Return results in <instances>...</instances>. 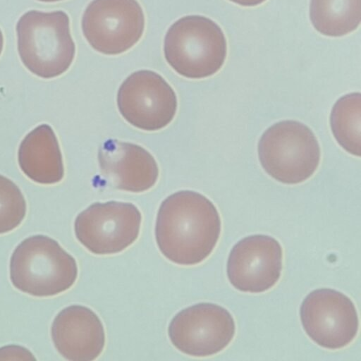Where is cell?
Segmentation results:
<instances>
[{
    "mask_svg": "<svg viewBox=\"0 0 361 361\" xmlns=\"http://www.w3.org/2000/svg\"><path fill=\"white\" fill-rule=\"evenodd\" d=\"M221 228L219 214L207 197L195 191L180 190L161 202L154 233L166 258L180 265H195L212 253Z\"/></svg>",
    "mask_w": 361,
    "mask_h": 361,
    "instance_id": "cell-1",
    "label": "cell"
},
{
    "mask_svg": "<svg viewBox=\"0 0 361 361\" xmlns=\"http://www.w3.org/2000/svg\"><path fill=\"white\" fill-rule=\"evenodd\" d=\"M98 161L102 174L119 190L142 192L158 179L159 168L153 156L133 143L107 140L99 147Z\"/></svg>",
    "mask_w": 361,
    "mask_h": 361,
    "instance_id": "cell-12",
    "label": "cell"
},
{
    "mask_svg": "<svg viewBox=\"0 0 361 361\" xmlns=\"http://www.w3.org/2000/svg\"><path fill=\"white\" fill-rule=\"evenodd\" d=\"M164 54L167 63L179 75L204 78L223 66L227 54L226 40L214 20L200 15L186 16L168 29Z\"/></svg>",
    "mask_w": 361,
    "mask_h": 361,
    "instance_id": "cell-4",
    "label": "cell"
},
{
    "mask_svg": "<svg viewBox=\"0 0 361 361\" xmlns=\"http://www.w3.org/2000/svg\"><path fill=\"white\" fill-rule=\"evenodd\" d=\"M4 46V37L1 30H0V55L1 54Z\"/></svg>",
    "mask_w": 361,
    "mask_h": 361,
    "instance_id": "cell-20",
    "label": "cell"
},
{
    "mask_svg": "<svg viewBox=\"0 0 361 361\" xmlns=\"http://www.w3.org/2000/svg\"><path fill=\"white\" fill-rule=\"evenodd\" d=\"M0 360H34L35 358L27 348L11 345L0 348Z\"/></svg>",
    "mask_w": 361,
    "mask_h": 361,
    "instance_id": "cell-18",
    "label": "cell"
},
{
    "mask_svg": "<svg viewBox=\"0 0 361 361\" xmlns=\"http://www.w3.org/2000/svg\"><path fill=\"white\" fill-rule=\"evenodd\" d=\"M145 15L137 0H93L82 18V30L90 45L106 55L132 48L145 30Z\"/></svg>",
    "mask_w": 361,
    "mask_h": 361,
    "instance_id": "cell-6",
    "label": "cell"
},
{
    "mask_svg": "<svg viewBox=\"0 0 361 361\" xmlns=\"http://www.w3.org/2000/svg\"><path fill=\"white\" fill-rule=\"evenodd\" d=\"M243 6H254L262 4L266 0H229Z\"/></svg>",
    "mask_w": 361,
    "mask_h": 361,
    "instance_id": "cell-19",
    "label": "cell"
},
{
    "mask_svg": "<svg viewBox=\"0 0 361 361\" xmlns=\"http://www.w3.org/2000/svg\"><path fill=\"white\" fill-rule=\"evenodd\" d=\"M301 323L307 336L328 349L342 348L355 338L359 320L352 300L330 288L310 292L300 310Z\"/></svg>",
    "mask_w": 361,
    "mask_h": 361,
    "instance_id": "cell-10",
    "label": "cell"
},
{
    "mask_svg": "<svg viewBox=\"0 0 361 361\" xmlns=\"http://www.w3.org/2000/svg\"><path fill=\"white\" fill-rule=\"evenodd\" d=\"M18 50L24 66L42 78L65 73L75 54L68 16L63 11L23 14L16 25Z\"/></svg>",
    "mask_w": 361,
    "mask_h": 361,
    "instance_id": "cell-3",
    "label": "cell"
},
{
    "mask_svg": "<svg viewBox=\"0 0 361 361\" xmlns=\"http://www.w3.org/2000/svg\"><path fill=\"white\" fill-rule=\"evenodd\" d=\"M310 16L321 34L341 37L354 31L361 20V0H311Z\"/></svg>",
    "mask_w": 361,
    "mask_h": 361,
    "instance_id": "cell-15",
    "label": "cell"
},
{
    "mask_svg": "<svg viewBox=\"0 0 361 361\" xmlns=\"http://www.w3.org/2000/svg\"><path fill=\"white\" fill-rule=\"evenodd\" d=\"M257 149L263 169L284 184L307 180L320 162L316 136L309 127L297 121H281L271 126L262 135Z\"/></svg>",
    "mask_w": 361,
    "mask_h": 361,
    "instance_id": "cell-5",
    "label": "cell"
},
{
    "mask_svg": "<svg viewBox=\"0 0 361 361\" xmlns=\"http://www.w3.org/2000/svg\"><path fill=\"white\" fill-rule=\"evenodd\" d=\"M18 161L25 175L36 183L54 184L63 178L59 141L48 124L37 126L25 136L18 148Z\"/></svg>",
    "mask_w": 361,
    "mask_h": 361,
    "instance_id": "cell-14",
    "label": "cell"
},
{
    "mask_svg": "<svg viewBox=\"0 0 361 361\" xmlns=\"http://www.w3.org/2000/svg\"><path fill=\"white\" fill-rule=\"evenodd\" d=\"M282 257V247L273 237L262 234L247 236L235 244L230 252L228 279L240 291H267L280 279Z\"/></svg>",
    "mask_w": 361,
    "mask_h": 361,
    "instance_id": "cell-11",
    "label": "cell"
},
{
    "mask_svg": "<svg viewBox=\"0 0 361 361\" xmlns=\"http://www.w3.org/2000/svg\"><path fill=\"white\" fill-rule=\"evenodd\" d=\"M330 126L337 142L348 153L360 156L361 96L360 92L347 94L334 104Z\"/></svg>",
    "mask_w": 361,
    "mask_h": 361,
    "instance_id": "cell-16",
    "label": "cell"
},
{
    "mask_svg": "<svg viewBox=\"0 0 361 361\" xmlns=\"http://www.w3.org/2000/svg\"><path fill=\"white\" fill-rule=\"evenodd\" d=\"M26 212V202L20 188L0 174V234L17 228L23 221Z\"/></svg>",
    "mask_w": 361,
    "mask_h": 361,
    "instance_id": "cell-17",
    "label": "cell"
},
{
    "mask_svg": "<svg viewBox=\"0 0 361 361\" xmlns=\"http://www.w3.org/2000/svg\"><path fill=\"white\" fill-rule=\"evenodd\" d=\"M38 1H44V2H54V1H61V0H38Z\"/></svg>",
    "mask_w": 361,
    "mask_h": 361,
    "instance_id": "cell-21",
    "label": "cell"
},
{
    "mask_svg": "<svg viewBox=\"0 0 361 361\" xmlns=\"http://www.w3.org/2000/svg\"><path fill=\"white\" fill-rule=\"evenodd\" d=\"M117 106L130 124L147 131L169 125L177 110V97L171 85L156 72L140 70L121 85Z\"/></svg>",
    "mask_w": 361,
    "mask_h": 361,
    "instance_id": "cell-9",
    "label": "cell"
},
{
    "mask_svg": "<svg viewBox=\"0 0 361 361\" xmlns=\"http://www.w3.org/2000/svg\"><path fill=\"white\" fill-rule=\"evenodd\" d=\"M142 215L130 202H95L75 218L74 231L78 240L95 255L118 253L137 238Z\"/></svg>",
    "mask_w": 361,
    "mask_h": 361,
    "instance_id": "cell-7",
    "label": "cell"
},
{
    "mask_svg": "<svg viewBox=\"0 0 361 361\" xmlns=\"http://www.w3.org/2000/svg\"><path fill=\"white\" fill-rule=\"evenodd\" d=\"M235 324L224 307L200 302L178 312L171 319L168 334L180 352L195 357H206L224 350L235 336Z\"/></svg>",
    "mask_w": 361,
    "mask_h": 361,
    "instance_id": "cell-8",
    "label": "cell"
},
{
    "mask_svg": "<svg viewBox=\"0 0 361 361\" xmlns=\"http://www.w3.org/2000/svg\"><path fill=\"white\" fill-rule=\"evenodd\" d=\"M51 335L57 351L68 360H95L105 344L102 321L83 305H70L61 310L52 322Z\"/></svg>",
    "mask_w": 361,
    "mask_h": 361,
    "instance_id": "cell-13",
    "label": "cell"
},
{
    "mask_svg": "<svg viewBox=\"0 0 361 361\" xmlns=\"http://www.w3.org/2000/svg\"><path fill=\"white\" fill-rule=\"evenodd\" d=\"M10 279L18 290L35 297H50L69 289L78 276L75 259L54 239L30 236L13 250Z\"/></svg>",
    "mask_w": 361,
    "mask_h": 361,
    "instance_id": "cell-2",
    "label": "cell"
}]
</instances>
